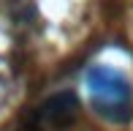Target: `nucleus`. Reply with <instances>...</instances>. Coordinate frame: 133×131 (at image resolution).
Wrapping results in <instances>:
<instances>
[{
    "instance_id": "obj_1",
    "label": "nucleus",
    "mask_w": 133,
    "mask_h": 131,
    "mask_svg": "<svg viewBox=\"0 0 133 131\" xmlns=\"http://www.w3.org/2000/svg\"><path fill=\"white\" fill-rule=\"evenodd\" d=\"M87 90L92 106L103 117L114 123H122L133 115V90L119 71L106 68V66H95L87 71Z\"/></svg>"
},
{
    "instance_id": "obj_2",
    "label": "nucleus",
    "mask_w": 133,
    "mask_h": 131,
    "mask_svg": "<svg viewBox=\"0 0 133 131\" xmlns=\"http://www.w3.org/2000/svg\"><path fill=\"white\" fill-rule=\"evenodd\" d=\"M74 115H76V98L71 93H60V96L49 98L41 109V117L52 126H65L74 120Z\"/></svg>"
}]
</instances>
